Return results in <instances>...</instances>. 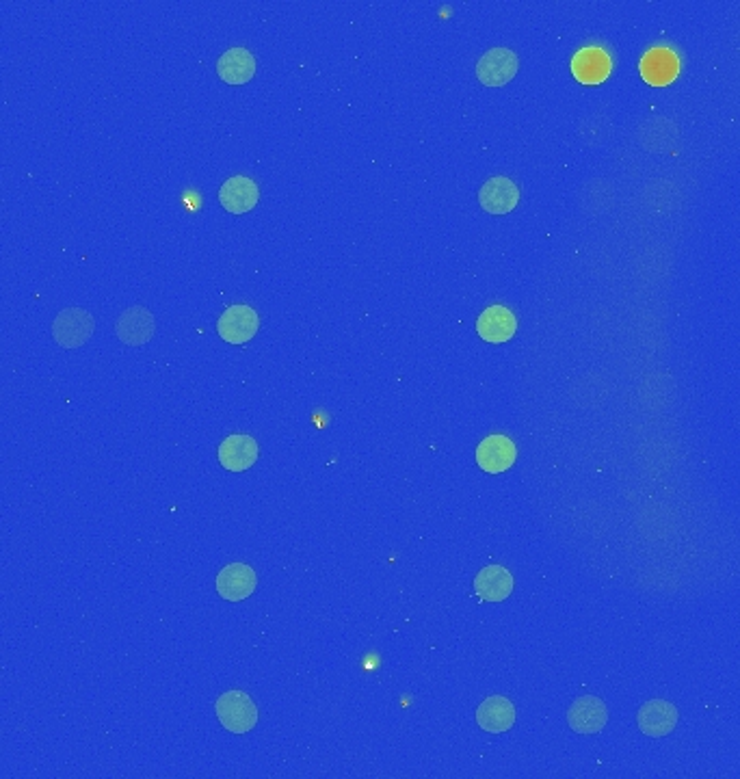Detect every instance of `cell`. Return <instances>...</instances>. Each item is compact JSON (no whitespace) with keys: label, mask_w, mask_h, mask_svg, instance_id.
Here are the masks:
<instances>
[{"label":"cell","mask_w":740,"mask_h":779,"mask_svg":"<svg viewBox=\"0 0 740 779\" xmlns=\"http://www.w3.org/2000/svg\"><path fill=\"white\" fill-rule=\"evenodd\" d=\"M215 712L219 723L232 734H247L249 730H254L258 723V706L254 704V699L243 691L223 693L217 699Z\"/></svg>","instance_id":"1"},{"label":"cell","mask_w":740,"mask_h":779,"mask_svg":"<svg viewBox=\"0 0 740 779\" xmlns=\"http://www.w3.org/2000/svg\"><path fill=\"white\" fill-rule=\"evenodd\" d=\"M96 321L87 310L83 308H65L57 314V319L52 321V338L63 349H76L83 347L85 342L94 334Z\"/></svg>","instance_id":"2"},{"label":"cell","mask_w":740,"mask_h":779,"mask_svg":"<svg viewBox=\"0 0 740 779\" xmlns=\"http://www.w3.org/2000/svg\"><path fill=\"white\" fill-rule=\"evenodd\" d=\"M258 327H260L258 312L251 306H245V303L230 306L217 321L219 336L226 342H230V345H245V342H249L258 334Z\"/></svg>","instance_id":"3"},{"label":"cell","mask_w":740,"mask_h":779,"mask_svg":"<svg viewBox=\"0 0 740 779\" xmlns=\"http://www.w3.org/2000/svg\"><path fill=\"white\" fill-rule=\"evenodd\" d=\"M518 55L509 48H492L477 63V78L485 87H502L518 74Z\"/></svg>","instance_id":"4"},{"label":"cell","mask_w":740,"mask_h":779,"mask_svg":"<svg viewBox=\"0 0 740 779\" xmlns=\"http://www.w3.org/2000/svg\"><path fill=\"white\" fill-rule=\"evenodd\" d=\"M217 591L223 600L241 602L247 600L258 587V576L254 567L247 563H230L217 576Z\"/></svg>","instance_id":"5"},{"label":"cell","mask_w":740,"mask_h":779,"mask_svg":"<svg viewBox=\"0 0 740 779\" xmlns=\"http://www.w3.org/2000/svg\"><path fill=\"white\" fill-rule=\"evenodd\" d=\"M518 459V448L507 435H487L477 446V464L487 474H500L509 470Z\"/></svg>","instance_id":"6"},{"label":"cell","mask_w":740,"mask_h":779,"mask_svg":"<svg viewBox=\"0 0 740 779\" xmlns=\"http://www.w3.org/2000/svg\"><path fill=\"white\" fill-rule=\"evenodd\" d=\"M115 332H117V338H120L128 347L145 345V342H150L154 338V332H156L154 314L143 306H130L128 310H124L120 314V319H117Z\"/></svg>","instance_id":"7"},{"label":"cell","mask_w":740,"mask_h":779,"mask_svg":"<svg viewBox=\"0 0 740 779\" xmlns=\"http://www.w3.org/2000/svg\"><path fill=\"white\" fill-rule=\"evenodd\" d=\"M520 202L518 184L505 176L487 180L479 191V204L490 215H509Z\"/></svg>","instance_id":"8"},{"label":"cell","mask_w":740,"mask_h":779,"mask_svg":"<svg viewBox=\"0 0 740 779\" xmlns=\"http://www.w3.org/2000/svg\"><path fill=\"white\" fill-rule=\"evenodd\" d=\"M260 200V189L256 180L247 176H232L221 184L219 202L232 215H245L254 210Z\"/></svg>","instance_id":"9"},{"label":"cell","mask_w":740,"mask_h":779,"mask_svg":"<svg viewBox=\"0 0 740 779\" xmlns=\"http://www.w3.org/2000/svg\"><path fill=\"white\" fill-rule=\"evenodd\" d=\"M258 442L251 435L234 433L219 446V464L228 472H245L258 461Z\"/></svg>","instance_id":"10"},{"label":"cell","mask_w":740,"mask_h":779,"mask_svg":"<svg viewBox=\"0 0 740 779\" xmlns=\"http://www.w3.org/2000/svg\"><path fill=\"white\" fill-rule=\"evenodd\" d=\"M609 712L600 697H580L567 712V723L576 734H598L606 725Z\"/></svg>","instance_id":"11"},{"label":"cell","mask_w":740,"mask_h":779,"mask_svg":"<svg viewBox=\"0 0 740 779\" xmlns=\"http://www.w3.org/2000/svg\"><path fill=\"white\" fill-rule=\"evenodd\" d=\"M639 730L645 736L660 738L673 732V728L678 725V710L671 702H665V699H654V702H647L639 710Z\"/></svg>","instance_id":"12"},{"label":"cell","mask_w":740,"mask_h":779,"mask_svg":"<svg viewBox=\"0 0 740 779\" xmlns=\"http://www.w3.org/2000/svg\"><path fill=\"white\" fill-rule=\"evenodd\" d=\"M477 332L485 342H507L518 332V319L505 306H490L481 312L477 321Z\"/></svg>","instance_id":"13"},{"label":"cell","mask_w":740,"mask_h":779,"mask_svg":"<svg viewBox=\"0 0 740 779\" xmlns=\"http://www.w3.org/2000/svg\"><path fill=\"white\" fill-rule=\"evenodd\" d=\"M613 61L602 48H583L572 59V74L585 85H600L611 74Z\"/></svg>","instance_id":"14"},{"label":"cell","mask_w":740,"mask_h":779,"mask_svg":"<svg viewBox=\"0 0 740 779\" xmlns=\"http://www.w3.org/2000/svg\"><path fill=\"white\" fill-rule=\"evenodd\" d=\"M217 74L228 85H245L256 76V57L247 48H230L219 57Z\"/></svg>","instance_id":"15"},{"label":"cell","mask_w":740,"mask_h":779,"mask_svg":"<svg viewBox=\"0 0 740 779\" xmlns=\"http://www.w3.org/2000/svg\"><path fill=\"white\" fill-rule=\"evenodd\" d=\"M479 728L490 734H502L513 728L515 723V706L507 697L492 695L477 710Z\"/></svg>","instance_id":"16"},{"label":"cell","mask_w":740,"mask_h":779,"mask_svg":"<svg viewBox=\"0 0 740 779\" xmlns=\"http://www.w3.org/2000/svg\"><path fill=\"white\" fill-rule=\"evenodd\" d=\"M474 591L485 602H502L513 593V576L502 565H487L474 578Z\"/></svg>","instance_id":"17"},{"label":"cell","mask_w":740,"mask_h":779,"mask_svg":"<svg viewBox=\"0 0 740 779\" xmlns=\"http://www.w3.org/2000/svg\"><path fill=\"white\" fill-rule=\"evenodd\" d=\"M678 57L667 48H654L641 61V76L650 85H669L678 74Z\"/></svg>","instance_id":"18"}]
</instances>
